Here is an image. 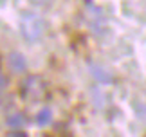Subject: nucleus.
<instances>
[{
  "label": "nucleus",
  "mask_w": 146,
  "mask_h": 137,
  "mask_svg": "<svg viewBox=\"0 0 146 137\" xmlns=\"http://www.w3.org/2000/svg\"><path fill=\"white\" fill-rule=\"evenodd\" d=\"M22 34L31 40V42H35V40H38L43 34V29H45V25H43V20L40 18L38 15H33V13H25L24 16H22Z\"/></svg>",
  "instance_id": "nucleus-1"
},
{
  "label": "nucleus",
  "mask_w": 146,
  "mask_h": 137,
  "mask_svg": "<svg viewBox=\"0 0 146 137\" xmlns=\"http://www.w3.org/2000/svg\"><path fill=\"white\" fill-rule=\"evenodd\" d=\"M24 94L27 96V98H33V99L42 98L43 96V81L38 76L27 78L25 83H24Z\"/></svg>",
  "instance_id": "nucleus-2"
},
{
  "label": "nucleus",
  "mask_w": 146,
  "mask_h": 137,
  "mask_svg": "<svg viewBox=\"0 0 146 137\" xmlns=\"http://www.w3.org/2000/svg\"><path fill=\"white\" fill-rule=\"evenodd\" d=\"M7 65L9 68L13 72H24L25 68H27V63H25V58L22 56L20 53H11L9 54V58H7Z\"/></svg>",
  "instance_id": "nucleus-3"
},
{
  "label": "nucleus",
  "mask_w": 146,
  "mask_h": 137,
  "mask_svg": "<svg viewBox=\"0 0 146 137\" xmlns=\"http://www.w3.org/2000/svg\"><path fill=\"white\" fill-rule=\"evenodd\" d=\"M88 68H90V74H92V76L98 79L99 83H103V85H108V83H112V81H114V79H112V74H110L108 70H106V68H103L101 65H94V63H92V65L88 67Z\"/></svg>",
  "instance_id": "nucleus-4"
},
{
  "label": "nucleus",
  "mask_w": 146,
  "mask_h": 137,
  "mask_svg": "<svg viewBox=\"0 0 146 137\" xmlns=\"http://www.w3.org/2000/svg\"><path fill=\"white\" fill-rule=\"evenodd\" d=\"M50 119H52V112H50L47 106H43L42 110L36 114V123L40 124V126H45V124H49Z\"/></svg>",
  "instance_id": "nucleus-5"
},
{
  "label": "nucleus",
  "mask_w": 146,
  "mask_h": 137,
  "mask_svg": "<svg viewBox=\"0 0 146 137\" xmlns=\"http://www.w3.org/2000/svg\"><path fill=\"white\" fill-rule=\"evenodd\" d=\"M7 124L11 128H18V126H24L25 124V117L24 114H13V116L7 117Z\"/></svg>",
  "instance_id": "nucleus-6"
},
{
  "label": "nucleus",
  "mask_w": 146,
  "mask_h": 137,
  "mask_svg": "<svg viewBox=\"0 0 146 137\" xmlns=\"http://www.w3.org/2000/svg\"><path fill=\"white\" fill-rule=\"evenodd\" d=\"M7 137H27L25 132H13V134H9Z\"/></svg>",
  "instance_id": "nucleus-7"
},
{
  "label": "nucleus",
  "mask_w": 146,
  "mask_h": 137,
  "mask_svg": "<svg viewBox=\"0 0 146 137\" xmlns=\"http://www.w3.org/2000/svg\"><path fill=\"white\" fill-rule=\"evenodd\" d=\"M5 83H7V81H5V78L2 76V74H0V88H4V87H5Z\"/></svg>",
  "instance_id": "nucleus-8"
},
{
  "label": "nucleus",
  "mask_w": 146,
  "mask_h": 137,
  "mask_svg": "<svg viewBox=\"0 0 146 137\" xmlns=\"http://www.w3.org/2000/svg\"><path fill=\"white\" fill-rule=\"evenodd\" d=\"M35 2H38V4H47L49 0H35Z\"/></svg>",
  "instance_id": "nucleus-9"
},
{
  "label": "nucleus",
  "mask_w": 146,
  "mask_h": 137,
  "mask_svg": "<svg viewBox=\"0 0 146 137\" xmlns=\"http://www.w3.org/2000/svg\"><path fill=\"white\" fill-rule=\"evenodd\" d=\"M144 137H146V135H144Z\"/></svg>",
  "instance_id": "nucleus-10"
}]
</instances>
